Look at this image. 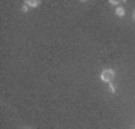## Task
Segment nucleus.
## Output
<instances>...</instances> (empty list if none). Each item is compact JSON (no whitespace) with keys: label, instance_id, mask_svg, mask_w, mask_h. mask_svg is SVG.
I'll return each mask as SVG.
<instances>
[{"label":"nucleus","instance_id":"f257e3e1","mask_svg":"<svg viewBox=\"0 0 135 129\" xmlns=\"http://www.w3.org/2000/svg\"><path fill=\"white\" fill-rule=\"evenodd\" d=\"M113 78H114V72H113L111 69L102 71V74H101V80L102 81H105V83H111Z\"/></svg>","mask_w":135,"mask_h":129},{"label":"nucleus","instance_id":"f03ea898","mask_svg":"<svg viewBox=\"0 0 135 129\" xmlns=\"http://www.w3.org/2000/svg\"><path fill=\"white\" fill-rule=\"evenodd\" d=\"M125 14H126V12H125V9H123L122 6H119V8H116V15H117V17H123Z\"/></svg>","mask_w":135,"mask_h":129},{"label":"nucleus","instance_id":"7ed1b4c3","mask_svg":"<svg viewBox=\"0 0 135 129\" xmlns=\"http://www.w3.org/2000/svg\"><path fill=\"white\" fill-rule=\"evenodd\" d=\"M27 5L32 6V8H36V6H39V2H38V0H29Z\"/></svg>","mask_w":135,"mask_h":129},{"label":"nucleus","instance_id":"20e7f679","mask_svg":"<svg viewBox=\"0 0 135 129\" xmlns=\"http://www.w3.org/2000/svg\"><path fill=\"white\" fill-rule=\"evenodd\" d=\"M27 9H29V5H27V3H24V6H23V11L26 12V11H27Z\"/></svg>","mask_w":135,"mask_h":129},{"label":"nucleus","instance_id":"39448f33","mask_svg":"<svg viewBox=\"0 0 135 129\" xmlns=\"http://www.w3.org/2000/svg\"><path fill=\"white\" fill-rule=\"evenodd\" d=\"M110 92H111V93H114V86H113V84H110Z\"/></svg>","mask_w":135,"mask_h":129},{"label":"nucleus","instance_id":"423d86ee","mask_svg":"<svg viewBox=\"0 0 135 129\" xmlns=\"http://www.w3.org/2000/svg\"><path fill=\"white\" fill-rule=\"evenodd\" d=\"M134 20H135V11H134Z\"/></svg>","mask_w":135,"mask_h":129}]
</instances>
